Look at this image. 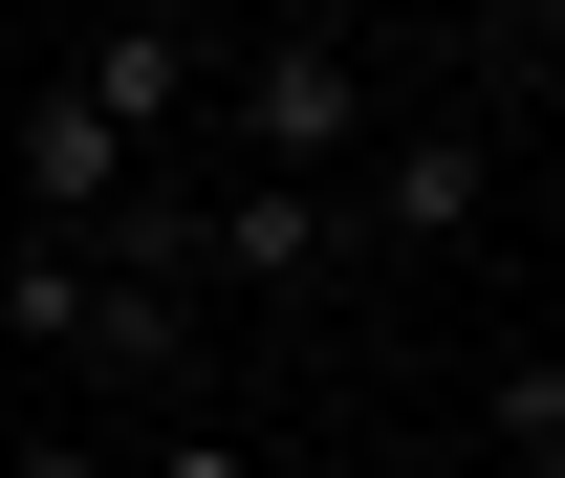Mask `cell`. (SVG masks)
<instances>
[{"instance_id":"cell-1","label":"cell","mask_w":565,"mask_h":478,"mask_svg":"<svg viewBox=\"0 0 565 478\" xmlns=\"http://www.w3.org/2000/svg\"><path fill=\"white\" fill-rule=\"evenodd\" d=\"M0 327H22V348H66V370H131V392H174V370H196L174 283L87 262V240H22V262H0Z\"/></svg>"},{"instance_id":"cell-2","label":"cell","mask_w":565,"mask_h":478,"mask_svg":"<svg viewBox=\"0 0 565 478\" xmlns=\"http://www.w3.org/2000/svg\"><path fill=\"white\" fill-rule=\"evenodd\" d=\"M217 87H239V152L305 174V196H327V152H370V44H349V22H262Z\"/></svg>"},{"instance_id":"cell-3","label":"cell","mask_w":565,"mask_h":478,"mask_svg":"<svg viewBox=\"0 0 565 478\" xmlns=\"http://www.w3.org/2000/svg\"><path fill=\"white\" fill-rule=\"evenodd\" d=\"M22 196H44V240H131V196H152V152L87 109V87H44L22 109Z\"/></svg>"},{"instance_id":"cell-4","label":"cell","mask_w":565,"mask_h":478,"mask_svg":"<svg viewBox=\"0 0 565 478\" xmlns=\"http://www.w3.org/2000/svg\"><path fill=\"white\" fill-rule=\"evenodd\" d=\"M479 217H500V152L457 131V109L370 131V240H479Z\"/></svg>"},{"instance_id":"cell-5","label":"cell","mask_w":565,"mask_h":478,"mask_svg":"<svg viewBox=\"0 0 565 478\" xmlns=\"http://www.w3.org/2000/svg\"><path fill=\"white\" fill-rule=\"evenodd\" d=\"M349 262V217L305 196V174H239V196H196V283H327Z\"/></svg>"},{"instance_id":"cell-6","label":"cell","mask_w":565,"mask_h":478,"mask_svg":"<svg viewBox=\"0 0 565 478\" xmlns=\"http://www.w3.org/2000/svg\"><path fill=\"white\" fill-rule=\"evenodd\" d=\"M66 87H87V109L152 152V131H174V109L217 87V44H196V22H109V44H66Z\"/></svg>"},{"instance_id":"cell-7","label":"cell","mask_w":565,"mask_h":478,"mask_svg":"<svg viewBox=\"0 0 565 478\" xmlns=\"http://www.w3.org/2000/svg\"><path fill=\"white\" fill-rule=\"evenodd\" d=\"M500 478H565V370H500Z\"/></svg>"},{"instance_id":"cell-8","label":"cell","mask_w":565,"mask_h":478,"mask_svg":"<svg viewBox=\"0 0 565 478\" xmlns=\"http://www.w3.org/2000/svg\"><path fill=\"white\" fill-rule=\"evenodd\" d=\"M152 478H262V457H239V435H152Z\"/></svg>"},{"instance_id":"cell-9","label":"cell","mask_w":565,"mask_h":478,"mask_svg":"<svg viewBox=\"0 0 565 478\" xmlns=\"http://www.w3.org/2000/svg\"><path fill=\"white\" fill-rule=\"evenodd\" d=\"M22 478H109V457H87V435H44V457H22Z\"/></svg>"},{"instance_id":"cell-10","label":"cell","mask_w":565,"mask_h":478,"mask_svg":"<svg viewBox=\"0 0 565 478\" xmlns=\"http://www.w3.org/2000/svg\"><path fill=\"white\" fill-rule=\"evenodd\" d=\"M522 66H565V0H544V22H522Z\"/></svg>"},{"instance_id":"cell-11","label":"cell","mask_w":565,"mask_h":478,"mask_svg":"<svg viewBox=\"0 0 565 478\" xmlns=\"http://www.w3.org/2000/svg\"><path fill=\"white\" fill-rule=\"evenodd\" d=\"M544 240H565V152H544Z\"/></svg>"}]
</instances>
